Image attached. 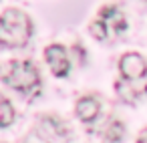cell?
Returning a JSON list of instances; mask_svg holds the SVG:
<instances>
[{"mask_svg": "<svg viewBox=\"0 0 147 143\" xmlns=\"http://www.w3.org/2000/svg\"><path fill=\"white\" fill-rule=\"evenodd\" d=\"M0 79H2L10 89L34 97L40 93V77L36 67L30 61H10L4 67H0Z\"/></svg>", "mask_w": 147, "mask_h": 143, "instance_id": "6da1fadb", "label": "cell"}, {"mask_svg": "<svg viewBox=\"0 0 147 143\" xmlns=\"http://www.w3.org/2000/svg\"><path fill=\"white\" fill-rule=\"evenodd\" d=\"M32 36V22L26 12L8 8L0 14V45L6 49L24 47Z\"/></svg>", "mask_w": 147, "mask_h": 143, "instance_id": "7a4b0ae2", "label": "cell"}, {"mask_svg": "<svg viewBox=\"0 0 147 143\" xmlns=\"http://www.w3.org/2000/svg\"><path fill=\"white\" fill-rule=\"evenodd\" d=\"M67 131H65V125L55 119V117H45L40 119L36 131L28 133L24 143H61L65 139Z\"/></svg>", "mask_w": 147, "mask_h": 143, "instance_id": "3957f363", "label": "cell"}, {"mask_svg": "<svg viewBox=\"0 0 147 143\" xmlns=\"http://www.w3.org/2000/svg\"><path fill=\"white\" fill-rule=\"evenodd\" d=\"M45 59L53 71L55 77H67L69 71H71V63H69V57H67V51L65 47L61 45H51L45 49Z\"/></svg>", "mask_w": 147, "mask_h": 143, "instance_id": "277c9868", "label": "cell"}, {"mask_svg": "<svg viewBox=\"0 0 147 143\" xmlns=\"http://www.w3.org/2000/svg\"><path fill=\"white\" fill-rule=\"evenodd\" d=\"M119 71L123 79H143L147 77V63L137 53H127L119 61Z\"/></svg>", "mask_w": 147, "mask_h": 143, "instance_id": "5b68a950", "label": "cell"}, {"mask_svg": "<svg viewBox=\"0 0 147 143\" xmlns=\"http://www.w3.org/2000/svg\"><path fill=\"white\" fill-rule=\"evenodd\" d=\"M115 91L117 95L123 99V101H137L139 97L147 95V79H123V81H117L115 85Z\"/></svg>", "mask_w": 147, "mask_h": 143, "instance_id": "8992f818", "label": "cell"}, {"mask_svg": "<svg viewBox=\"0 0 147 143\" xmlns=\"http://www.w3.org/2000/svg\"><path fill=\"white\" fill-rule=\"evenodd\" d=\"M99 20L105 24L107 32H111V34H119L127 28V20L117 6H103L99 10Z\"/></svg>", "mask_w": 147, "mask_h": 143, "instance_id": "52a82bcc", "label": "cell"}, {"mask_svg": "<svg viewBox=\"0 0 147 143\" xmlns=\"http://www.w3.org/2000/svg\"><path fill=\"white\" fill-rule=\"evenodd\" d=\"M99 101L97 99H93V97H83V99H79V103H77V107H75V113H77V117L83 121V123H91V121H95L97 119V115H99Z\"/></svg>", "mask_w": 147, "mask_h": 143, "instance_id": "ba28073f", "label": "cell"}, {"mask_svg": "<svg viewBox=\"0 0 147 143\" xmlns=\"http://www.w3.org/2000/svg\"><path fill=\"white\" fill-rule=\"evenodd\" d=\"M12 121H14V107L4 95H0V129L12 125Z\"/></svg>", "mask_w": 147, "mask_h": 143, "instance_id": "9c48e42d", "label": "cell"}, {"mask_svg": "<svg viewBox=\"0 0 147 143\" xmlns=\"http://www.w3.org/2000/svg\"><path fill=\"white\" fill-rule=\"evenodd\" d=\"M123 135H125V125L121 121H117V119L115 121H109V125L105 129V139L109 143H119L123 139Z\"/></svg>", "mask_w": 147, "mask_h": 143, "instance_id": "30bf717a", "label": "cell"}, {"mask_svg": "<svg viewBox=\"0 0 147 143\" xmlns=\"http://www.w3.org/2000/svg\"><path fill=\"white\" fill-rule=\"evenodd\" d=\"M89 30H91V34H93L97 40H103V38H107V34H109L107 28H105V24H103L99 18H97L95 22H91V28H89Z\"/></svg>", "mask_w": 147, "mask_h": 143, "instance_id": "8fae6325", "label": "cell"}, {"mask_svg": "<svg viewBox=\"0 0 147 143\" xmlns=\"http://www.w3.org/2000/svg\"><path fill=\"white\" fill-rule=\"evenodd\" d=\"M137 143H147V129L139 135V139H137Z\"/></svg>", "mask_w": 147, "mask_h": 143, "instance_id": "7c38bea8", "label": "cell"}]
</instances>
